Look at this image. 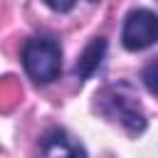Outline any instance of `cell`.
<instances>
[{"label": "cell", "mask_w": 158, "mask_h": 158, "mask_svg": "<svg viewBox=\"0 0 158 158\" xmlns=\"http://www.w3.org/2000/svg\"><path fill=\"white\" fill-rule=\"evenodd\" d=\"M22 67L37 84H49L62 72V49L49 37H32L22 47Z\"/></svg>", "instance_id": "6da1fadb"}, {"label": "cell", "mask_w": 158, "mask_h": 158, "mask_svg": "<svg viewBox=\"0 0 158 158\" xmlns=\"http://www.w3.org/2000/svg\"><path fill=\"white\" fill-rule=\"evenodd\" d=\"M121 40H123V47L131 52H138V49L156 44L158 42V15L151 10H143V7L128 12L126 22H123Z\"/></svg>", "instance_id": "7a4b0ae2"}, {"label": "cell", "mask_w": 158, "mask_h": 158, "mask_svg": "<svg viewBox=\"0 0 158 158\" xmlns=\"http://www.w3.org/2000/svg\"><path fill=\"white\" fill-rule=\"evenodd\" d=\"M111 104H114V109H116L118 121H121V123H123L128 131H133V133L143 131L146 118H143L141 104H138L133 96H121V91H118L116 96H111Z\"/></svg>", "instance_id": "3957f363"}, {"label": "cell", "mask_w": 158, "mask_h": 158, "mask_svg": "<svg viewBox=\"0 0 158 158\" xmlns=\"http://www.w3.org/2000/svg\"><path fill=\"white\" fill-rule=\"evenodd\" d=\"M104 54H106V40H104V37H94V40L84 47L81 57L77 59V67H74L77 77H79V79L91 77V74L99 69V64H101Z\"/></svg>", "instance_id": "277c9868"}, {"label": "cell", "mask_w": 158, "mask_h": 158, "mask_svg": "<svg viewBox=\"0 0 158 158\" xmlns=\"http://www.w3.org/2000/svg\"><path fill=\"white\" fill-rule=\"evenodd\" d=\"M44 153L54 156V153H62V156H72V153H84L81 146L72 143V138L64 133V131H49L44 136V146H42Z\"/></svg>", "instance_id": "5b68a950"}, {"label": "cell", "mask_w": 158, "mask_h": 158, "mask_svg": "<svg viewBox=\"0 0 158 158\" xmlns=\"http://www.w3.org/2000/svg\"><path fill=\"white\" fill-rule=\"evenodd\" d=\"M143 84L148 86V91L153 96H158V59H153L146 69H143Z\"/></svg>", "instance_id": "8992f818"}, {"label": "cell", "mask_w": 158, "mask_h": 158, "mask_svg": "<svg viewBox=\"0 0 158 158\" xmlns=\"http://www.w3.org/2000/svg\"><path fill=\"white\" fill-rule=\"evenodd\" d=\"M52 10H57V12H67V10H72L74 7V2L77 0H44Z\"/></svg>", "instance_id": "52a82bcc"}]
</instances>
